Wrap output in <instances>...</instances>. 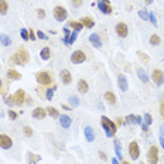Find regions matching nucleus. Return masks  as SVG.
<instances>
[{"label": "nucleus", "instance_id": "obj_50", "mask_svg": "<svg viewBox=\"0 0 164 164\" xmlns=\"http://www.w3.org/2000/svg\"><path fill=\"white\" fill-rule=\"evenodd\" d=\"M99 156H100V159L106 160V154H105V153H102V151H100V153H99Z\"/></svg>", "mask_w": 164, "mask_h": 164}, {"label": "nucleus", "instance_id": "obj_46", "mask_svg": "<svg viewBox=\"0 0 164 164\" xmlns=\"http://www.w3.org/2000/svg\"><path fill=\"white\" fill-rule=\"evenodd\" d=\"M160 113H161V116L164 117V100L161 102V106H160Z\"/></svg>", "mask_w": 164, "mask_h": 164}, {"label": "nucleus", "instance_id": "obj_2", "mask_svg": "<svg viewBox=\"0 0 164 164\" xmlns=\"http://www.w3.org/2000/svg\"><path fill=\"white\" fill-rule=\"evenodd\" d=\"M10 60H11V62H14V64H17V65H26L28 62V60H30V57H28V52L24 48H20L16 54L11 55Z\"/></svg>", "mask_w": 164, "mask_h": 164}, {"label": "nucleus", "instance_id": "obj_28", "mask_svg": "<svg viewBox=\"0 0 164 164\" xmlns=\"http://www.w3.org/2000/svg\"><path fill=\"white\" fill-rule=\"evenodd\" d=\"M45 110H47L48 116H51V117H60V116H61L60 112H58V110H57L55 108H52V106H48V108L45 109Z\"/></svg>", "mask_w": 164, "mask_h": 164}, {"label": "nucleus", "instance_id": "obj_19", "mask_svg": "<svg viewBox=\"0 0 164 164\" xmlns=\"http://www.w3.org/2000/svg\"><path fill=\"white\" fill-rule=\"evenodd\" d=\"M98 7H99V10L105 14L112 13V7H110V5H106V3H103V2H99V3H98Z\"/></svg>", "mask_w": 164, "mask_h": 164}, {"label": "nucleus", "instance_id": "obj_21", "mask_svg": "<svg viewBox=\"0 0 164 164\" xmlns=\"http://www.w3.org/2000/svg\"><path fill=\"white\" fill-rule=\"evenodd\" d=\"M81 23H82V26L87 27V28H92V27L95 26V23H93V20L91 17H82Z\"/></svg>", "mask_w": 164, "mask_h": 164}, {"label": "nucleus", "instance_id": "obj_43", "mask_svg": "<svg viewBox=\"0 0 164 164\" xmlns=\"http://www.w3.org/2000/svg\"><path fill=\"white\" fill-rule=\"evenodd\" d=\"M37 37L41 40H48V35H45L43 31H37Z\"/></svg>", "mask_w": 164, "mask_h": 164}, {"label": "nucleus", "instance_id": "obj_47", "mask_svg": "<svg viewBox=\"0 0 164 164\" xmlns=\"http://www.w3.org/2000/svg\"><path fill=\"white\" fill-rule=\"evenodd\" d=\"M160 143H161V147L164 149V136L163 134H160Z\"/></svg>", "mask_w": 164, "mask_h": 164}, {"label": "nucleus", "instance_id": "obj_57", "mask_svg": "<svg viewBox=\"0 0 164 164\" xmlns=\"http://www.w3.org/2000/svg\"><path fill=\"white\" fill-rule=\"evenodd\" d=\"M163 82H164V81H163Z\"/></svg>", "mask_w": 164, "mask_h": 164}, {"label": "nucleus", "instance_id": "obj_4", "mask_svg": "<svg viewBox=\"0 0 164 164\" xmlns=\"http://www.w3.org/2000/svg\"><path fill=\"white\" fill-rule=\"evenodd\" d=\"M147 160H149V164L159 163V147L157 146L150 147V150L147 151Z\"/></svg>", "mask_w": 164, "mask_h": 164}, {"label": "nucleus", "instance_id": "obj_5", "mask_svg": "<svg viewBox=\"0 0 164 164\" xmlns=\"http://www.w3.org/2000/svg\"><path fill=\"white\" fill-rule=\"evenodd\" d=\"M52 13H54V18H55L57 21H64V20H67V16H68L67 10L62 6H55Z\"/></svg>", "mask_w": 164, "mask_h": 164}, {"label": "nucleus", "instance_id": "obj_33", "mask_svg": "<svg viewBox=\"0 0 164 164\" xmlns=\"http://www.w3.org/2000/svg\"><path fill=\"white\" fill-rule=\"evenodd\" d=\"M23 133H24V136H26V137H31V136H33V129H31V127H28V126H26V127L23 129Z\"/></svg>", "mask_w": 164, "mask_h": 164}, {"label": "nucleus", "instance_id": "obj_35", "mask_svg": "<svg viewBox=\"0 0 164 164\" xmlns=\"http://www.w3.org/2000/svg\"><path fill=\"white\" fill-rule=\"evenodd\" d=\"M144 123H146L147 126H150L151 123H153V117H151L150 113H146V115H144Z\"/></svg>", "mask_w": 164, "mask_h": 164}, {"label": "nucleus", "instance_id": "obj_17", "mask_svg": "<svg viewBox=\"0 0 164 164\" xmlns=\"http://www.w3.org/2000/svg\"><path fill=\"white\" fill-rule=\"evenodd\" d=\"M78 91H79V93H87L88 91H89V87H88V82L85 81V79H79L78 81Z\"/></svg>", "mask_w": 164, "mask_h": 164}, {"label": "nucleus", "instance_id": "obj_51", "mask_svg": "<svg viewBox=\"0 0 164 164\" xmlns=\"http://www.w3.org/2000/svg\"><path fill=\"white\" fill-rule=\"evenodd\" d=\"M62 108H64L65 110H71V108H69L68 105H62Z\"/></svg>", "mask_w": 164, "mask_h": 164}, {"label": "nucleus", "instance_id": "obj_29", "mask_svg": "<svg viewBox=\"0 0 164 164\" xmlns=\"http://www.w3.org/2000/svg\"><path fill=\"white\" fill-rule=\"evenodd\" d=\"M9 11V5L6 0H0V14H7Z\"/></svg>", "mask_w": 164, "mask_h": 164}, {"label": "nucleus", "instance_id": "obj_22", "mask_svg": "<svg viewBox=\"0 0 164 164\" xmlns=\"http://www.w3.org/2000/svg\"><path fill=\"white\" fill-rule=\"evenodd\" d=\"M137 77H139V79H140L142 82H149V75H147V72L143 68L137 69Z\"/></svg>", "mask_w": 164, "mask_h": 164}, {"label": "nucleus", "instance_id": "obj_45", "mask_svg": "<svg viewBox=\"0 0 164 164\" xmlns=\"http://www.w3.org/2000/svg\"><path fill=\"white\" fill-rule=\"evenodd\" d=\"M28 37H30V40H33V41H34L35 38H37V37H35V33L33 30H30L28 31Z\"/></svg>", "mask_w": 164, "mask_h": 164}, {"label": "nucleus", "instance_id": "obj_42", "mask_svg": "<svg viewBox=\"0 0 164 164\" xmlns=\"http://www.w3.org/2000/svg\"><path fill=\"white\" fill-rule=\"evenodd\" d=\"M7 115H9V117L11 119V120H16V119H17V113L13 112V110H9V112H7Z\"/></svg>", "mask_w": 164, "mask_h": 164}, {"label": "nucleus", "instance_id": "obj_34", "mask_svg": "<svg viewBox=\"0 0 164 164\" xmlns=\"http://www.w3.org/2000/svg\"><path fill=\"white\" fill-rule=\"evenodd\" d=\"M137 55L142 58V61H144V62H149V60H150V57L147 55V54H144L143 51H137Z\"/></svg>", "mask_w": 164, "mask_h": 164}, {"label": "nucleus", "instance_id": "obj_56", "mask_svg": "<svg viewBox=\"0 0 164 164\" xmlns=\"http://www.w3.org/2000/svg\"><path fill=\"white\" fill-rule=\"evenodd\" d=\"M140 164H146V163H140Z\"/></svg>", "mask_w": 164, "mask_h": 164}, {"label": "nucleus", "instance_id": "obj_14", "mask_svg": "<svg viewBox=\"0 0 164 164\" xmlns=\"http://www.w3.org/2000/svg\"><path fill=\"white\" fill-rule=\"evenodd\" d=\"M125 122L127 125H140L142 123V117L137 116V115H129V116H126Z\"/></svg>", "mask_w": 164, "mask_h": 164}, {"label": "nucleus", "instance_id": "obj_37", "mask_svg": "<svg viewBox=\"0 0 164 164\" xmlns=\"http://www.w3.org/2000/svg\"><path fill=\"white\" fill-rule=\"evenodd\" d=\"M55 89H57L55 87H51V88H50V89L47 91V96H45V98H47L48 100L52 99V95H54V91H55Z\"/></svg>", "mask_w": 164, "mask_h": 164}, {"label": "nucleus", "instance_id": "obj_13", "mask_svg": "<svg viewBox=\"0 0 164 164\" xmlns=\"http://www.w3.org/2000/svg\"><path fill=\"white\" fill-rule=\"evenodd\" d=\"M71 123H72V119H71V116H68V115H61L60 116V125L64 127V129H68V127H71Z\"/></svg>", "mask_w": 164, "mask_h": 164}, {"label": "nucleus", "instance_id": "obj_25", "mask_svg": "<svg viewBox=\"0 0 164 164\" xmlns=\"http://www.w3.org/2000/svg\"><path fill=\"white\" fill-rule=\"evenodd\" d=\"M40 57H41L44 61L50 60V57H51V51H50V48H48V47H44L43 50H41V52H40Z\"/></svg>", "mask_w": 164, "mask_h": 164}, {"label": "nucleus", "instance_id": "obj_26", "mask_svg": "<svg viewBox=\"0 0 164 164\" xmlns=\"http://www.w3.org/2000/svg\"><path fill=\"white\" fill-rule=\"evenodd\" d=\"M113 146H115V151H116V157L119 160L122 159V150H120V142L117 140V139H115L113 140Z\"/></svg>", "mask_w": 164, "mask_h": 164}, {"label": "nucleus", "instance_id": "obj_54", "mask_svg": "<svg viewBox=\"0 0 164 164\" xmlns=\"http://www.w3.org/2000/svg\"><path fill=\"white\" fill-rule=\"evenodd\" d=\"M122 164H129V163L127 161H122Z\"/></svg>", "mask_w": 164, "mask_h": 164}, {"label": "nucleus", "instance_id": "obj_24", "mask_svg": "<svg viewBox=\"0 0 164 164\" xmlns=\"http://www.w3.org/2000/svg\"><path fill=\"white\" fill-rule=\"evenodd\" d=\"M7 78H9V79H16V81H17V79L21 78V75H20L16 69H9V71H7Z\"/></svg>", "mask_w": 164, "mask_h": 164}, {"label": "nucleus", "instance_id": "obj_44", "mask_svg": "<svg viewBox=\"0 0 164 164\" xmlns=\"http://www.w3.org/2000/svg\"><path fill=\"white\" fill-rule=\"evenodd\" d=\"M71 3H72L74 7H79L82 5V0H71Z\"/></svg>", "mask_w": 164, "mask_h": 164}, {"label": "nucleus", "instance_id": "obj_12", "mask_svg": "<svg viewBox=\"0 0 164 164\" xmlns=\"http://www.w3.org/2000/svg\"><path fill=\"white\" fill-rule=\"evenodd\" d=\"M151 77H153V81L156 82V85H159V87H160V85L163 84L164 75H163V71H161V69H154Z\"/></svg>", "mask_w": 164, "mask_h": 164}, {"label": "nucleus", "instance_id": "obj_53", "mask_svg": "<svg viewBox=\"0 0 164 164\" xmlns=\"http://www.w3.org/2000/svg\"><path fill=\"white\" fill-rule=\"evenodd\" d=\"M146 3L147 5H150V3H153V0H146Z\"/></svg>", "mask_w": 164, "mask_h": 164}, {"label": "nucleus", "instance_id": "obj_18", "mask_svg": "<svg viewBox=\"0 0 164 164\" xmlns=\"http://www.w3.org/2000/svg\"><path fill=\"white\" fill-rule=\"evenodd\" d=\"M84 133H85V137H87L88 142H93L95 140V133H93V129H92L91 126H87L84 129Z\"/></svg>", "mask_w": 164, "mask_h": 164}, {"label": "nucleus", "instance_id": "obj_49", "mask_svg": "<svg viewBox=\"0 0 164 164\" xmlns=\"http://www.w3.org/2000/svg\"><path fill=\"white\" fill-rule=\"evenodd\" d=\"M142 127H143V130H144V132H147V129H149V126H147L146 123H143V125H142Z\"/></svg>", "mask_w": 164, "mask_h": 164}, {"label": "nucleus", "instance_id": "obj_55", "mask_svg": "<svg viewBox=\"0 0 164 164\" xmlns=\"http://www.w3.org/2000/svg\"><path fill=\"white\" fill-rule=\"evenodd\" d=\"M2 84H3V81H2V79H0V88H2Z\"/></svg>", "mask_w": 164, "mask_h": 164}, {"label": "nucleus", "instance_id": "obj_10", "mask_svg": "<svg viewBox=\"0 0 164 164\" xmlns=\"http://www.w3.org/2000/svg\"><path fill=\"white\" fill-rule=\"evenodd\" d=\"M116 34L119 35V37H122V38L127 37L129 28H127V24H126V23H117L116 24Z\"/></svg>", "mask_w": 164, "mask_h": 164}, {"label": "nucleus", "instance_id": "obj_1", "mask_svg": "<svg viewBox=\"0 0 164 164\" xmlns=\"http://www.w3.org/2000/svg\"><path fill=\"white\" fill-rule=\"evenodd\" d=\"M100 123H102V127H103L105 133H106V136H108V137H112L113 134L116 133L117 125L115 123V122L110 120L109 117L102 116V117H100Z\"/></svg>", "mask_w": 164, "mask_h": 164}, {"label": "nucleus", "instance_id": "obj_9", "mask_svg": "<svg viewBox=\"0 0 164 164\" xmlns=\"http://www.w3.org/2000/svg\"><path fill=\"white\" fill-rule=\"evenodd\" d=\"M129 154L133 160H137L139 156H140V147H139L137 142H132L129 144Z\"/></svg>", "mask_w": 164, "mask_h": 164}, {"label": "nucleus", "instance_id": "obj_36", "mask_svg": "<svg viewBox=\"0 0 164 164\" xmlns=\"http://www.w3.org/2000/svg\"><path fill=\"white\" fill-rule=\"evenodd\" d=\"M20 34H21V38L24 40V41H27V40H30V37H28V30H26V28H21V31H20Z\"/></svg>", "mask_w": 164, "mask_h": 164}, {"label": "nucleus", "instance_id": "obj_30", "mask_svg": "<svg viewBox=\"0 0 164 164\" xmlns=\"http://www.w3.org/2000/svg\"><path fill=\"white\" fill-rule=\"evenodd\" d=\"M0 43L3 44L5 47H9L10 44H11V40H10V37H9V35L2 34V35H0Z\"/></svg>", "mask_w": 164, "mask_h": 164}, {"label": "nucleus", "instance_id": "obj_32", "mask_svg": "<svg viewBox=\"0 0 164 164\" xmlns=\"http://www.w3.org/2000/svg\"><path fill=\"white\" fill-rule=\"evenodd\" d=\"M150 44L151 45H159L160 44V37L157 34H153L150 37Z\"/></svg>", "mask_w": 164, "mask_h": 164}, {"label": "nucleus", "instance_id": "obj_48", "mask_svg": "<svg viewBox=\"0 0 164 164\" xmlns=\"http://www.w3.org/2000/svg\"><path fill=\"white\" fill-rule=\"evenodd\" d=\"M112 164H120V163H119V159H116V157L112 159Z\"/></svg>", "mask_w": 164, "mask_h": 164}, {"label": "nucleus", "instance_id": "obj_41", "mask_svg": "<svg viewBox=\"0 0 164 164\" xmlns=\"http://www.w3.org/2000/svg\"><path fill=\"white\" fill-rule=\"evenodd\" d=\"M37 17L41 18V20H43V18H45V11H44L43 9H38V10H37Z\"/></svg>", "mask_w": 164, "mask_h": 164}, {"label": "nucleus", "instance_id": "obj_15", "mask_svg": "<svg viewBox=\"0 0 164 164\" xmlns=\"http://www.w3.org/2000/svg\"><path fill=\"white\" fill-rule=\"evenodd\" d=\"M47 116V110L43 108H35L34 110H33V117L34 119H38V120H41V119H44V117Z\"/></svg>", "mask_w": 164, "mask_h": 164}, {"label": "nucleus", "instance_id": "obj_23", "mask_svg": "<svg viewBox=\"0 0 164 164\" xmlns=\"http://www.w3.org/2000/svg\"><path fill=\"white\" fill-rule=\"evenodd\" d=\"M105 99L109 102V105H116V96H115V93L113 92H106L105 93Z\"/></svg>", "mask_w": 164, "mask_h": 164}, {"label": "nucleus", "instance_id": "obj_7", "mask_svg": "<svg viewBox=\"0 0 164 164\" xmlns=\"http://www.w3.org/2000/svg\"><path fill=\"white\" fill-rule=\"evenodd\" d=\"M11 99H13V105H23L24 100H26V92L23 91V89H17L13 93Z\"/></svg>", "mask_w": 164, "mask_h": 164}, {"label": "nucleus", "instance_id": "obj_20", "mask_svg": "<svg viewBox=\"0 0 164 164\" xmlns=\"http://www.w3.org/2000/svg\"><path fill=\"white\" fill-rule=\"evenodd\" d=\"M117 81H119V87H120V89L123 92L127 91V79H126L125 75H119L117 77Z\"/></svg>", "mask_w": 164, "mask_h": 164}, {"label": "nucleus", "instance_id": "obj_8", "mask_svg": "<svg viewBox=\"0 0 164 164\" xmlns=\"http://www.w3.org/2000/svg\"><path fill=\"white\" fill-rule=\"evenodd\" d=\"M11 147H13V140H11V137L7 136V134H0V149L7 150V149H11Z\"/></svg>", "mask_w": 164, "mask_h": 164}, {"label": "nucleus", "instance_id": "obj_39", "mask_svg": "<svg viewBox=\"0 0 164 164\" xmlns=\"http://www.w3.org/2000/svg\"><path fill=\"white\" fill-rule=\"evenodd\" d=\"M149 20L151 21V24L154 27H157V20H156V16H154V13H149Z\"/></svg>", "mask_w": 164, "mask_h": 164}, {"label": "nucleus", "instance_id": "obj_16", "mask_svg": "<svg viewBox=\"0 0 164 164\" xmlns=\"http://www.w3.org/2000/svg\"><path fill=\"white\" fill-rule=\"evenodd\" d=\"M89 41H91V44L95 48H100V47H102V41H100L99 34H95V33L91 34V35H89Z\"/></svg>", "mask_w": 164, "mask_h": 164}, {"label": "nucleus", "instance_id": "obj_40", "mask_svg": "<svg viewBox=\"0 0 164 164\" xmlns=\"http://www.w3.org/2000/svg\"><path fill=\"white\" fill-rule=\"evenodd\" d=\"M139 16H140L142 20H149V13L144 11V10H140V11H139Z\"/></svg>", "mask_w": 164, "mask_h": 164}, {"label": "nucleus", "instance_id": "obj_31", "mask_svg": "<svg viewBox=\"0 0 164 164\" xmlns=\"http://www.w3.org/2000/svg\"><path fill=\"white\" fill-rule=\"evenodd\" d=\"M27 156H28V160H30V163H31V164H35V163H38L40 160H41V156L33 154L31 151H30V153H28V154H27Z\"/></svg>", "mask_w": 164, "mask_h": 164}, {"label": "nucleus", "instance_id": "obj_11", "mask_svg": "<svg viewBox=\"0 0 164 164\" xmlns=\"http://www.w3.org/2000/svg\"><path fill=\"white\" fill-rule=\"evenodd\" d=\"M60 77H61V81H62L64 85H69V84L72 82V75H71V72H69L68 69H62L60 74Z\"/></svg>", "mask_w": 164, "mask_h": 164}, {"label": "nucleus", "instance_id": "obj_3", "mask_svg": "<svg viewBox=\"0 0 164 164\" xmlns=\"http://www.w3.org/2000/svg\"><path fill=\"white\" fill-rule=\"evenodd\" d=\"M35 79L40 85H44V87H48L52 84V77L51 74H48L47 71H40V72L35 74Z\"/></svg>", "mask_w": 164, "mask_h": 164}, {"label": "nucleus", "instance_id": "obj_52", "mask_svg": "<svg viewBox=\"0 0 164 164\" xmlns=\"http://www.w3.org/2000/svg\"><path fill=\"white\" fill-rule=\"evenodd\" d=\"M100 2H103V3H106V5H109V3H110L109 0H100Z\"/></svg>", "mask_w": 164, "mask_h": 164}, {"label": "nucleus", "instance_id": "obj_6", "mask_svg": "<svg viewBox=\"0 0 164 164\" xmlns=\"http://www.w3.org/2000/svg\"><path fill=\"white\" fill-rule=\"evenodd\" d=\"M87 61V55H85V52L82 51V50H78V51L72 52V55H71V62L74 64H82V62H85Z\"/></svg>", "mask_w": 164, "mask_h": 164}, {"label": "nucleus", "instance_id": "obj_38", "mask_svg": "<svg viewBox=\"0 0 164 164\" xmlns=\"http://www.w3.org/2000/svg\"><path fill=\"white\" fill-rule=\"evenodd\" d=\"M69 103L72 105V106H78L79 105V99H78L77 96H71L69 98Z\"/></svg>", "mask_w": 164, "mask_h": 164}, {"label": "nucleus", "instance_id": "obj_27", "mask_svg": "<svg viewBox=\"0 0 164 164\" xmlns=\"http://www.w3.org/2000/svg\"><path fill=\"white\" fill-rule=\"evenodd\" d=\"M68 26L71 27V28H74V31H81L82 28H84V26H82L81 21H69Z\"/></svg>", "mask_w": 164, "mask_h": 164}]
</instances>
